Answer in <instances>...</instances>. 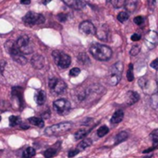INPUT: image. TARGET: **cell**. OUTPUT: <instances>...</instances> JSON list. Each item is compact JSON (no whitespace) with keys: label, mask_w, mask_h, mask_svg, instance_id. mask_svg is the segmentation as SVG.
<instances>
[{"label":"cell","mask_w":158,"mask_h":158,"mask_svg":"<svg viewBox=\"0 0 158 158\" xmlns=\"http://www.w3.org/2000/svg\"><path fill=\"white\" fill-rule=\"evenodd\" d=\"M80 73H81V69H78V68H73V69H70V71H69V76H71V77H77Z\"/></svg>","instance_id":"cell-34"},{"label":"cell","mask_w":158,"mask_h":158,"mask_svg":"<svg viewBox=\"0 0 158 158\" xmlns=\"http://www.w3.org/2000/svg\"><path fill=\"white\" fill-rule=\"evenodd\" d=\"M95 29L96 28L94 27V25L89 20L82 21L80 24L81 32L83 33V34H86V35H94V34H95Z\"/></svg>","instance_id":"cell-10"},{"label":"cell","mask_w":158,"mask_h":158,"mask_svg":"<svg viewBox=\"0 0 158 158\" xmlns=\"http://www.w3.org/2000/svg\"><path fill=\"white\" fill-rule=\"evenodd\" d=\"M145 43L149 48H154L157 44V34L156 31H149L145 37Z\"/></svg>","instance_id":"cell-12"},{"label":"cell","mask_w":158,"mask_h":158,"mask_svg":"<svg viewBox=\"0 0 158 158\" xmlns=\"http://www.w3.org/2000/svg\"><path fill=\"white\" fill-rule=\"evenodd\" d=\"M71 127H72V124L69 123V122H64V123L56 124V125L50 126L47 129H45L44 134L47 135V136L60 135V134H63V133L67 132L68 131H69Z\"/></svg>","instance_id":"cell-3"},{"label":"cell","mask_w":158,"mask_h":158,"mask_svg":"<svg viewBox=\"0 0 158 158\" xmlns=\"http://www.w3.org/2000/svg\"><path fill=\"white\" fill-rule=\"evenodd\" d=\"M5 65H6V62L5 61H0V71L2 73H3L4 69H5Z\"/></svg>","instance_id":"cell-41"},{"label":"cell","mask_w":158,"mask_h":158,"mask_svg":"<svg viewBox=\"0 0 158 158\" xmlns=\"http://www.w3.org/2000/svg\"><path fill=\"white\" fill-rule=\"evenodd\" d=\"M158 131L156 130L153 133H152V138H153V142H154V148H156L158 143Z\"/></svg>","instance_id":"cell-31"},{"label":"cell","mask_w":158,"mask_h":158,"mask_svg":"<svg viewBox=\"0 0 158 158\" xmlns=\"http://www.w3.org/2000/svg\"><path fill=\"white\" fill-rule=\"evenodd\" d=\"M92 143H93V142H92L90 139H85L84 141H82V142L79 144V149H78V150H79V151H80V150H83V149L89 147Z\"/></svg>","instance_id":"cell-25"},{"label":"cell","mask_w":158,"mask_h":158,"mask_svg":"<svg viewBox=\"0 0 158 158\" xmlns=\"http://www.w3.org/2000/svg\"><path fill=\"white\" fill-rule=\"evenodd\" d=\"M95 35L101 41H107L109 36V29L106 24L100 25L97 29H95Z\"/></svg>","instance_id":"cell-11"},{"label":"cell","mask_w":158,"mask_h":158,"mask_svg":"<svg viewBox=\"0 0 158 158\" xmlns=\"http://www.w3.org/2000/svg\"><path fill=\"white\" fill-rule=\"evenodd\" d=\"M157 59L154 60V61L151 63V67H152L153 69H157Z\"/></svg>","instance_id":"cell-40"},{"label":"cell","mask_w":158,"mask_h":158,"mask_svg":"<svg viewBox=\"0 0 158 158\" xmlns=\"http://www.w3.org/2000/svg\"><path fill=\"white\" fill-rule=\"evenodd\" d=\"M52 56L54 58L55 63L61 69H67L69 67L71 63V58L69 55L66 53L59 51V50H55L52 52Z\"/></svg>","instance_id":"cell-4"},{"label":"cell","mask_w":158,"mask_h":158,"mask_svg":"<svg viewBox=\"0 0 158 158\" xmlns=\"http://www.w3.org/2000/svg\"><path fill=\"white\" fill-rule=\"evenodd\" d=\"M31 63L35 69H41L44 66V58L41 55H34L31 60Z\"/></svg>","instance_id":"cell-13"},{"label":"cell","mask_w":158,"mask_h":158,"mask_svg":"<svg viewBox=\"0 0 158 158\" xmlns=\"http://www.w3.org/2000/svg\"><path fill=\"white\" fill-rule=\"evenodd\" d=\"M129 137V134L126 131H121L116 136V143H120L124 141H126Z\"/></svg>","instance_id":"cell-22"},{"label":"cell","mask_w":158,"mask_h":158,"mask_svg":"<svg viewBox=\"0 0 158 158\" xmlns=\"http://www.w3.org/2000/svg\"><path fill=\"white\" fill-rule=\"evenodd\" d=\"M151 106L154 109H156L158 106V100H157V94H155L153 96H152V99H151Z\"/></svg>","instance_id":"cell-30"},{"label":"cell","mask_w":158,"mask_h":158,"mask_svg":"<svg viewBox=\"0 0 158 158\" xmlns=\"http://www.w3.org/2000/svg\"><path fill=\"white\" fill-rule=\"evenodd\" d=\"M108 131H109V129H108L106 126H102V127H100V128L98 129V131H97V135H98L99 137H104V136H106V135L108 133Z\"/></svg>","instance_id":"cell-26"},{"label":"cell","mask_w":158,"mask_h":158,"mask_svg":"<svg viewBox=\"0 0 158 158\" xmlns=\"http://www.w3.org/2000/svg\"><path fill=\"white\" fill-rule=\"evenodd\" d=\"M48 84L50 90L56 94H62L67 90V84L65 83V81L57 78H51Z\"/></svg>","instance_id":"cell-8"},{"label":"cell","mask_w":158,"mask_h":158,"mask_svg":"<svg viewBox=\"0 0 158 158\" xmlns=\"http://www.w3.org/2000/svg\"><path fill=\"white\" fill-rule=\"evenodd\" d=\"M138 4H139L138 0H125L124 6L128 13H132L137 9Z\"/></svg>","instance_id":"cell-15"},{"label":"cell","mask_w":158,"mask_h":158,"mask_svg":"<svg viewBox=\"0 0 158 158\" xmlns=\"http://www.w3.org/2000/svg\"><path fill=\"white\" fill-rule=\"evenodd\" d=\"M56 153H57V151L55 148H49V149L44 151V156L45 158H52L56 155Z\"/></svg>","instance_id":"cell-24"},{"label":"cell","mask_w":158,"mask_h":158,"mask_svg":"<svg viewBox=\"0 0 158 158\" xmlns=\"http://www.w3.org/2000/svg\"><path fill=\"white\" fill-rule=\"evenodd\" d=\"M20 3H21V4L28 5V4H30V3H31V0H21V1H20Z\"/></svg>","instance_id":"cell-42"},{"label":"cell","mask_w":158,"mask_h":158,"mask_svg":"<svg viewBox=\"0 0 158 158\" xmlns=\"http://www.w3.org/2000/svg\"><path fill=\"white\" fill-rule=\"evenodd\" d=\"M123 118H124V113H123V111H122V110H118V111L115 112V114H114L113 117L111 118V123H113V124H118V123H119V122L122 121Z\"/></svg>","instance_id":"cell-18"},{"label":"cell","mask_w":158,"mask_h":158,"mask_svg":"<svg viewBox=\"0 0 158 158\" xmlns=\"http://www.w3.org/2000/svg\"><path fill=\"white\" fill-rule=\"evenodd\" d=\"M5 47L7 51V53L12 56L13 60H15L17 63L20 64V65H25L27 63V59L24 56V55H22L20 53V51L19 50L16 42L13 41H7L5 44Z\"/></svg>","instance_id":"cell-2"},{"label":"cell","mask_w":158,"mask_h":158,"mask_svg":"<svg viewBox=\"0 0 158 158\" xmlns=\"http://www.w3.org/2000/svg\"><path fill=\"white\" fill-rule=\"evenodd\" d=\"M90 53L95 59L101 61H106L112 56V50L108 46L100 44H92L90 47Z\"/></svg>","instance_id":"cell-1"},{"label":"cell","mask_w":158,"mask_h":158,"mask_svg":"<svg viewBox=\"0 0 158 158\" xmlns=\"http://www.w3.org/2000/svg\"><path fill=\"white\" fill-rule=\"evenodd\" d=\"M67 6L74 9H82L85 7L86 4L81 0H62Z\"/></svg>","instance_id":"cell-14"},{"label":"cell","mask_w":158,"mask_h":158,"mask_svg":"<svg viewBox=\"0 0 158 158\" xmlns=\"http://www.w3.org/2000/svg\"><path fill=\"white\" fill-rule=\"evenodd\" d=\"M140 51H141V47H140V45H134L131 49V56H137L139 53H140Z\"/></svg>","instance_id":"cell-32"},{"label":"cell","mask_w":158,"mask_h":158,"mask_svg":"<svg viewBox=\"0 0 158 158\" xmlns=\"http://www.w3.org/2000/svg\"><path fill=\"white\" fill-rule=\"evenodd\" d=\"M139 84H140L141 88L144 89V88L148 85V81H147V79H146L145 77L140 78V80H139Z\"/></svg>","instance_id":"cell-33"},{"label":"cell","mask_w":158,"mask_h":158,"mask_svg":"<svg viewBox=\"0 0 158 158\" xmlns=\"http://www.w3.org/2000/svg\"><path fill=\"white\" fill-rule=\"evenodd\" d=\"M134 22H135V24H137V25H142V24H143V22H144V19H143L142 16H138V17H136V18L134 19Z\"/></svg>","instance_id":"cell-35"},{"label":"cell","mask_w":158,"mask_h":158,"mask_svg":"<svg viewBox=\"0 0 158 158\" xmlns=\"http://www.w3.org/2000/svg\"><path fill=\"white\" fill-rule=\"evenodd\" d=\"M128 98H127V104L129 106H131V105H134L135 103H137L140 99V95L135 93V92H132V91H130L128 93Z\"/></svg>","instance_id":"cell-16"},{"label":"cell","mask_w":158,"mask_h":158,"mask_svg":"<svg viewBox=\"0 0 158 158\" xmlns=\"http://www.w3.org/2000/svg\"><path fill=\"white\" fill-rule=\"evenodd\" d=\"M45 98H46V94H45V93H44V91H38V92L35 94V96H34L35 102H36L37 105H39V106L44 104Z\"/></svg>","instance_id":"cell-17"},{"label":"cell","mask_w":158,"mask_h":158,"mask_svg":"<svg viewBox=\"0 0 158 158\" xmlns=\"http://www.w3.org/2000/svg\"><path fill=\"white\" fill-rule=\"evenodd\" d=\"M35 149L32 147H28L26 148L23 153H22V157L23 158H31L32 156H35Z\"/></svg>","instance_id":"cell-20"},{"label":"cell","mask_w":158,"mask_h":158,"mask_svg":"<svg viewBox=\"0 0 158 158\" xmlns=\"http://www.w3.org/2000/svg\"><path fill=\"white\" fill-rule=\"evenodd\" d=\"M0 121H1V117H0Z\"/></svg>","instance_id":"cell-44"},{"label":"cell","mask_w":158,"mask_h":158,"mask_svg":"<svg viewBox=\"0 0 158 158\" xmlns=\"http://www.w3.org/2000/svg\"><path fill=\"white\" fill-rule=\"evenodd\" d=\"M122 70H123V64L121 62H117L111 67L108 74V82L111 85H117L119 82Z\"/></svg>","instance_id":"cell-5"},{"label":"cell","mask_w":158,"mask_h":158,"mask_svg":"<svg viewBox=\"0 0 158 158\" xmlns=\"http://www.w3.org/2000/svg\"><path fill=\"white\" fill-rule=\"evenodd\" d=\"M89 131H90V130H88V129H81V130H79L75 133V139L76 140H81V139H83L89 133Z\"/></svg>","instance_id":"cell-21"},{"label":"cell","mask_w":158,"mask_h":158,"mask_svg":"<svg viewBox=\"0 0 158 158\" xmlns=\"http://www.w3.org/2000/svg\"><path fill=\"white\" fill-rule=\"evenodd\" d=\"M148 5H149V7L154 9L156 7V0H148Z\"/></svg>","instance_id":"cell-37"},{"label":"cell","mask_w":158,"mask_h":158,"mask_svg":"<svg viewBox=\"0 0 158 158\" xmlns=\"http://www.w3.org/2000/svg\"><path fill=\"white\" fill-rule=\"evenodd\" d=\"M54 108L59 115H67L70 110V102L67 99L56 100L53 104Z\"/></svg>","instance_id":"cell-9"},{"label":"cell","mask_w":158,"mask_h":158,"mask_svg":"<svg viewBox=\"0 0 158 158\" xmlns=\"http://www.w3.org/2000/svg\"><path fill=\"white\" fill-rule=\"evenodd\" d=\"M79 153H80V151H79L78 149H73V150H70V151L69 152L68 156H69V158L74 157V156H77Z\"/></svg>","instance_id":"cell-36"},{"label":"cell","mask_w":158,"mask_h":158,"mask_svg":"<svg viewBox=\"0 0 158 158\" xmlns=\"http://www.w3.org/2000/svg\"><path fill=\"white\" fill-rule=\"evenodd\" d=\"M16 44L22 55H29L32 53V45L28 36L26 35L20 36L16 42Z\"/></svg>","instance_id":"cell-7"},{"label":"cell","mask_w":158,"mask_h":158,"mask_svg":"<svg viewBox=\"0 0 158 158\" xmlns=\"http://www.w3.org/2000/svg\"><path fill=\"white\" fill-rule=\"evenodd\" d=\"M48 2H50V0H44V4H46V3H48Z\"/></svg>","instance_id":"cell-43"},{"label":"cell","mask_w":158,"mask_h":158,"mask_svg":"<svg viewBox=\"0 0 158 158\" xmlns=\"http://www.w3.org/2000/svg\"><path fill=\"white\" fill-rule=\"evenodd\" d=\"M29 121L31 125L33 126H37L39 128H43L44 126V122L43 121L42 118H36V117H33V118H29Z\"/></svg>","instance_id":"cell-19"},{"label":"cell","mask_w":158,"mask_h":158,"mask_svg":"<svg viewBox=\"0 0 158 158\" xmlns=\"http://www.w3.org/2000/svg\"><path fill=\"white\" fill-rule=\"evenodd\" d=\"M141 39V36L139 35V34H137V33H134L132 36H131V40L133 41V42H136V41H139Z\"/></svg>","instance_id":"cell-38"},{"label":"cell","mask_w":158,"mask_h":158,"mask_svg":"<svg viewBox=\"0 0 158 158\" xmlns=\"http://www.w3.org/2000/svg\"><path fill=\"white\" fill-rule=\"evenodd\" d=\"M127 79L129 81H132L134 80V75H133V65L130 64L128 72H127Z\"/></svg>","instance_id":"cell-28"},{"label":"cell","mask_w":158,"mask_h":158,"mask_svg":"<svg viewBox=\"0 0 158 158\" xmlns=\"http://www.w3.org/2000/svg\"><path fill=\"white\" fill-rule=\"evenodd\" d=\"M106 1L116 8H120L124 6V3H125V0H106Z\"/></svg>","instance_id":"cell-23"},{"label":"cell","mask_w":158,"mask_h":158,"mask_svg":"<svg viewBox=\"0 0 158 158\" xmlns=\"http://www.w3.org/2000/svg\"><path fill=\"white\" fill-rule=\"evenodd\" d=\"M58 19H59V20H61V21H65L66 19H67V17H66V15L65 14H59L58 15Z\"/></svg>","instance_id":"cell-39"},{"label":"cell","mask_w":158,"mask_h":158,"mask_svg":"<svg viewBox=\"0 0 158 158\" xmlns=\"http://www.w3.org/2000/svg\"><path fill=\"white\" fill-rule=\"evenodd\" d=\"M118 19L120 22L126 21L127 19H129V13L126 12V11H122V12L118 13Z\"/></svg>","instance_id":"cell-27"},{"label":"cell","mask_w":158,"mask_h":158,"mask_svg":"<svg viewBox=\"0 0 158 158\" xmlns=\"http://www.w3.org/2000/svg\"><path fill=\"white\" fill-rule=\"evenodd\" d=\"M23 22L26 25L29 26H33V25H38V24H43L45 21V18L42 14H38L35 12H28L24 17H23Z\"/></svg>","instance_id":"cell-6"},{"label":"cell","mask_w":158,"mask_h":158,"mask_svg":"<svg viewBox=\"0 0 158 158\" xmlns=\"http://www.w3.org/2000/svg\"><path fill=\"white\" fill-rule=\"evenodd\" d=\"M19 117H16V116H11L9 118V125L11 127H15L19 124Z\"/></svg>","instance_id":"cell-29"}]
</instances>
